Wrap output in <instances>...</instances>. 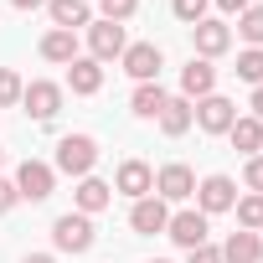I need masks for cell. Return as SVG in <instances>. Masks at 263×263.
Masks as SVG:
<instances>
[{"label":"cell","mask_w":263,"mask_h":263,"mask_svg":"<svg viewBox=\"0 0 263 263\" xmlns=\"http://www.w3.org/2000/svg\"><path fill=\"white\" fill-rule=\"evenodd\" d=\"M212 88H217V67H212L206 57H201V62L191 57V67H181V93H186V98H206Z\"/></svg>","instance_id":"13"},{"label":"cell","mask_w":263,"mask_h":263,"mask_svg":"<svg viewBox=\"0 0 263 263\" xmlns=\"http://www.w3.org/2000/svg\"><path fill=\"white\" fill-rule=\"evenodd\" d=\"M165 222H171V212H165V201H160V196H140V201H135V212H129V227H135L140 237L165 232Z\"/></svg>","instance_id":"8"},{"label":"cell","mask_w":263,"mask_h":263,"mask_svg":"<svg viewBox=\"0 0 263 263\" xmlns=\"http://www.w3.org/2000/svg\"><path fill=\"white\" fill-rule=\"evenodd\" d=\"M88 47H93V62H114L124 57V26L119 21H88Z\"/></svg>","instance_id":"5"},{"label":"cell","mask_w":263,"mask_h":263,"mask_svg":"<svg viewBox=\"0 0 263 263\" xmlns=\"http://www.w3.org/2000/svg\"><path fill=\"white\" fill-rule=\"evenodd\" d=\"M16 11H36V6H47V0H11Z\"/></svg>","instance_id":"34"},{"label":"cell","mask_w":263,"mask_h":263,"mask_svg":"<svg viewBox=\"0 0 263 263\" xmlns=\"http://www.w3.org/2000/svg\"><path fill=\"white\" fill-rule=\"evenodd\" d=\"M52 186H57V171L42 165V160H26V165L16 171V196H26V201H47Z\"/></svg>","instance_id":"6"},{"label":"cell","mask_w":263,"mask_h":263,"mask_svg":"<svg viewBox=\"0 0 263 263\" xmlns=\"http://www.w3.org/2000/svg\"><path fill=\"white\" fill-rule=\"evenodd\" d=\"M196 124L206 129V135H227L232 129V119H237V103L232 98H222V93H206V98H196Z\"/></svg>","instance_id":"3"},{"label":"cell","mask_w":263,"mask_h":263,"mask_svg":"<svg viewBox=\"0 0 263 263\" xmlns=\"http://www.w3.org/2000/svg\"><path fill=\"white\" fill-rule=\"evenodd\" d=\"M67 88H72V93H98V88H103V67H98L93 57L67 62Z\"/></svg>","instance_id":"15"},{"label":"cell","mask_w":263,"mask_h":263,"mask_svg":"<svg viewBox=\"0 0 263 263\" xmlns=\"http://www.w3.org/2000/svg\"><path fill=\"white\" fill-rule=\"evenodd\" d=\"M150 263H165V258H150Z\"/></svg>","instance_id":"36"},{"label":"cell","mask_w":263,"mask_h":263,"mask_svg":"<svg viewBox=\"0 0 263 263\" xmlns=\"http://www.w3.org/2000/svg\"><path fill=\"white\" fill-rule=\"evenodd\" d=\"M21 93H26V83L11 72V67H0V108H11V103H21Z\"/></svg>","instance_id":"26"},{"label":"cell","mask_w":263,"mask_h":263,"mask_svg":"<svg viewBox=\"0 0 263 263\" xmlns=\"http://www.w3.org/2000/svg\"><path fill=\"white\" fill-rule=\"evenodd\" d=\"M253 119L263 124V88H253Z\"/></svg>","instance_id":"33"},{"label":"cell","mask_w":263,"mask_h":263,"mask_svg":"<svg viewBox=\"0 0 263 263\" xmlns=\"http://www.w3.org/2000/svg\"><path fill=\"white\" fill-rule=\"evenodd\" d=\"M129 108H135L140 119H160V108H165V88H160V83H140L135 98H129Z\"/></svg>","instance_id":"22"},{"label":"cell","mask_w":263,"mask_h":263,"mask_svg":"<svg viewBox=\"0 0 263 263\" xmlns=\"http://www.w3.org/2000/svg\"><path fill=\"white\" fill-rule=\"evenodd\" d=\"M135 6H140V0H98L103 21H129V16H135Z\"/></svg>","instance_id":"27"},{"label":"cell","mask_w":263,"mask_h":263,"mask_svg":"<svg viewBox=\"0 0 263 263\" xmlns=\"http://www.w3.org/2000/svg\"><path fill=\"white\" fill-rule=\"evenodd\" d=\"M160 67H165V57H160L155 42H135V47H124V72L135 78V83H155Z\"/></svg>","instance_id":"4"},{"label":"cell","mask_w":263,"mask_h":263,"mask_svg":"<svg viewBox=\"0 0 263 263\" xmlns=\"http://www.w3.org/2000/svg\"><path fill=\"white\" fill-rule=\"evenodd\" d=\"M0 160H6V150H0Z\"/></svg>","instance_id":"37"},{"label":"cell","mask_w":263,"mask_h":263,"mask_svg":"<svg viewBox=\"0 0 263 263\" xmlns=\"http://www.w3.org/2000/svg\"><path fill=\"white\" fill-rule=\"evenodd\" d=\"M171 11H176L181 21L196 26V21H206V0H171Z\"/></svg>","instance_id":"28"},{"label":"cell","mask_w":263,"mask_h":263,"mask_svg":"<svg viewBox=\"0 0 263 263\" xmlns=\"http://www.w3.org/2000/svg\"><path fill=\"white\" fill-rule=\"evenodd\" d=\"M52 242H57L62 253H88V248H93V222H88L83 212H67V217L52 222Z\"/></svg>","instance_id":"2"},{"label":"cell","mask_w":263,"mask_h":263,"mask_svg":"<svg viewBox=\"0 0 263 263\" xmlns=\"http://www.w3.org/2000/svg\"><path fill=\"white\" fill-rule=\"evenodd\" d=\"M217 6H222L227 16H242V11H248V0H217Z\"/></svg>","instance_id":"32"},{"label":"cell","mask_w":263,"mask_h":263,"mask_svg":"<svg viewBox=\"0 0 263 263\" xmlns=\"http://www.w3.org/2000/svg\"><path fill=\"white\" fill-rule=\"evenodd\" d=\"M26 263H57V258H47V253H31V258H26Z\"/></svg>","instance_id":"35"},{"label":"cell","mask_w":263,"mask_h":263,"mask_svg":"<svg viewBox=\"0 0 263 263\" xmlns=\"http://www.w3.org/2000/svg\"><path fill=\"white\" fill-rule=\"evenodd\" d=\"M196 196H201V217H206V212H232L237 186H232L227 176H206V181L196 186Z\"/></svg>","instance_id":"11"},{"label":"cell","mask_w":263,"mask_h":263,"mask_svg":"<svg viewBox=\"0 0 263 263\" xmlns=\"http://www.w3.org/2000/svg\"><path fill=\"white\" fill-rule=\"evenodd\" d=\"M155 191H160V201H186V196L196 191L191 165H165V171L155 176Z\"/></svg>","instance_id":"10"},{"label":"cell","mask_w":263,"mask_h":263,"mask_svg":"<svg viewBox=\"0 0 263 263\" xmlns=\"http://www.w3.org/2000/svg\"><path fill=\"white\" fill-rule=\"evenodd\" d=\"M93 165H98V140H93V135H62V145H57V171L83 181Z\"/></svg>","instance_id":"1"},{"label":"cell","mask_w":263,"mask_h":263,"mask_svg":"<svg viewBox=\"0 0 263 263\" xmlns=\"http://www.w3.org/2000/svg\"><path fill=\"white\" fill-rule=\"evenodd\" d=\"M191 98H165V108H160V129H165V135H186V129H191Z\"/></svg>","instance_id":"21"},{"label":"cell","mask_w":263,"mask_h":263,"mask_svg":"<svg viewBox=\"0 0 263 263\" xmlns=\"http://www.w3.org/2000/svg\"><path fill=\"white\" fill-rule=\"evenodd\" d=\"M21 103H26V114H31L36 124H52L57 108H62V88H57V83H31V88L21 93Z\"/></svg>","instance_id":"7"},{"label":"cell","mask_w":263,"mask_h":263,"mask_svg":"<svg viewBox=\"0 0 263 263\" xmlns=\"http://www.w3.org/2000/svg\"><path fill=\"white\" fill-rule=\"evenodd\" d=\"M114 186H119L124 196H135V201H140V196H150V191H155V171H150L145 160H124V165H119V176H114Z\"/></svg>","instance_id":"9"},{"label":"cell","mask_w":263,"mask_h":263,"mask_svg":"<svg viewBox=\"0 0 263 263\" xmlns=\"http://www.w3.org/2000/svg\"><path fill=\"white\" fill-rule=\"evenodd\" d=\"M191 263H222V248H206L201 242V248H191Z\"/></svg>","instance_id":"31"},{"label":"cell","mask_w":263,"mask_h":263,"mask_svg":"<svg viewBox=\"0 0 263 263\" xmlns=\"http://www.w3.org/2000/svg\"><path fill=\"white\" fill-rule=\"evenodd\" d=\"M165 232L191 253V248H201V242H206V217H201V212H176V217L165 222Z\"/></svg>","instance_id":"12"},{"label":"cell","mask_w":263,"mask_h":263,"mask_svg":"<svg viewBox=\"0 0 263 263\" xmlns=\"http://www.w3.org/2000/svg\"><path fill=\"white\" fill-rule=\"evenodd\" d=\"M42 57H47V62H62V67L78 62V36H72V31H47V36H42Z\"/></svg>","instance_id":"18"},{"label":"cell","mask_w":263,"mask_h":263,"mask_svg":"<svg viewBox=\"0 0 263 263\" xmlns=\"http://www.w3.org/2000/svg\"><path fill=\"white\" fill-rule=\"evenodd\" d=\"M16 201H21V196H16V181H0V217H6Z\"/></svg>","instance_id":"30"},{"label":"cell","mask_w":263,"mask_h":263,"mask_svg":"<svg viewBox=\"0 0 263 263\" xmlns=\"http://www.w3.org/2000/svg\"><path fill=\"white\" fill-rule=\"evenodd\" d=\"M242 181L263 196V155H248V165H242Z\"/></svg>","instance_id":"29"},{"label":"cell","mask_w":263,"mask_h":263,"mask_svg":"<svg viewBox=\"0 0 263 263\" xmlns=\"http://www.w3.org/2000/svg\"><path fill=\"white\" fill-rule=\"evenodd\" d=\"M108 201H114V186H103L98 176H83V181H78V212H83V217L103 212Z\"/></svg>","instance_id":"16"},{"label":"cell","mask_w":263,"mask_h":263,"mask_svg":"<svg viewBox=\"0 0 263 263\" xmlns=\"http://www.w3.org/2000/svg\"><path fill=\"white\" fill-rule=\"evenodd\" d=\"M227 135H232V145H237L242 155H258V150H263V124H258L253 114H248V119H232Z\"/></svg>","instance_id":"20"},{"label":"cell","mask_w":263,"mask_h":263,"mask_svg":"<svg viewBox=\"0 0 263 263\" xmlns=\"http://www.w3.org/2000/svg\"><path fill=\"white\" fill-rule=\"evenodd\" d=\"M237 31H242V42L263 47V6H248V11L237 16Z\"/></svg>","instance_id":"25"},{"label":"cell","mask_w":263,"mask_h":263,"mask_svg":"<svg viewBox=\"0 0 263 263\" xmlns=\"http://www.w3.org/2000/svg\"><path fill=\"white\" fill-rule=\"evenodd\" d=\"M232 206H237V227H242V232H258V227H263V196H258V191L242 196V201H232Z\"/></svg>","instance_id":"23"},{"label":"cell","mask_w":263,"mask_h":263,"mask_svg":"<svg viewBox=\"0 0 263 263\" xmlns=\"http://www.w3.org/2000/svg\"><path fill=\"white\" fill-rule=\"evenodd\" d=\"M47 11H52L57 31H72V26H88V0H47Z\"/></svg>","instance_id":"19"},{"label":"cell","mask_w":263,"mask_h":263,"mask_svg":"<svg viewBox=\"0 0 263 263\" xmlns=\"http://www.w3.org/2000/svg\"><path fill=\"white\" fill-rule=\"evenodd\" d=\"M258 258H263L258 232H232V237L222 242V263H258Z\"/></svg>","instance_id":"17"},{"label":"cell","mask_w":263,"mask_h":263,"mask_svg":"<svg viewBox=\"0 0 263 263\" xmlns=\"http://www.w3.org/2000/svg\"><path fill=\"white\" fill-rule=\"evenodd\" d=\"M237 78L253 83V88H263V47H248V52L237 57Z\"/></svg>","instance_id":"24"},{"label":"cell","mask_w":263,"mask_h":263,"mask_svg":"<svg viewBox=\"0 0 263 263\" xmlns=\"http://www.w3.org/2000/svg\"><path fill=\"white\" fill-rule=\"evenodd\" d=\"M191 31H196V52H201V57H222V52L232 47V31H227L222 21H196Z\"/></svg>","instance_id":"14"}]
</instances>
